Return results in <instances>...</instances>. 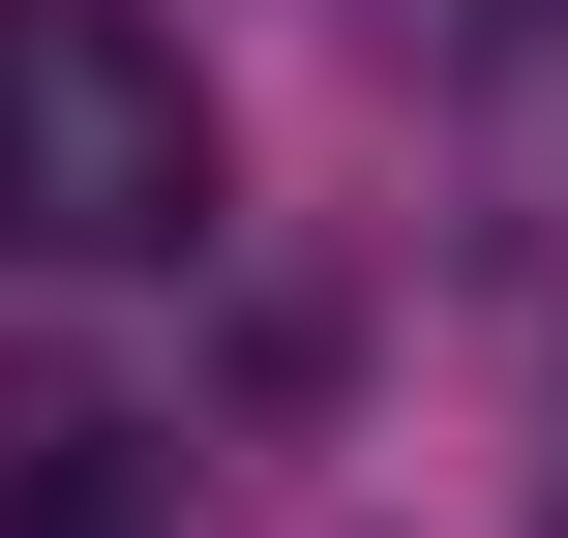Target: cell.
Masks as SVG:
<instances>
[{"label":"cell","instance_id":"obj_1","mask_svg":"<svg viewBox=\"0 0 568 538\" xmlns=\"http://www.w3.org/2000/svg\"><path fill=\"white\" fill-rule=\"evenodd\" d=\"M0 240L30 270H180L210 240V60L150 0H0Z\"/></svg>","mask_w":568,"mask_h":538},{"label":"cell","instance_id":"obj_3","mask_svg":"<svg viewBox=\"0 0 568 538\" xmlns=\"http://www.w3.org/2000/svg\"><path fill=\"white\" fill-rule=\"evenodd\" d=\"M539 30H568V0H479V60H539Z\"/></svg>","mask_w":568,"mask_h":538},{"label":"cell","instance_id":"obj_2","mask_svg":"<svg viewBox=\"0 0 568 538\" xmlns=\"http://www.w3.org/2000/svg\"><path fill=\"white\" fill-rule=\"evenodd\" d=\"M0 538H180V419L90 359H0Z\"/></svg>","mask_w":568,"mask_h":538}]
</instances>
